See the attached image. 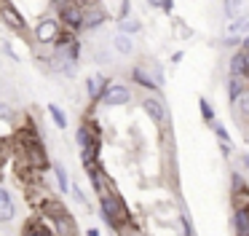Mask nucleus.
Instances as JSON below:
<instances>
[{"instance_id":"obj_1","label":"nucleus","mask_w":249,"mask_h":236,"mask_svg":"<svg viewBox=\"0 0 249 236\" xmlns=\"http://www.w3.org/2000/svg\"><path fill=\"white\" fill-rule=\"evenodd\" d=\"M99 217H102V223L107 225L110 231H115V234H121V231L131 223L129 207H126V201L115 191H107V193L99 196Z\"/></svg>"},{"instance_id":"obj_2","label":"nucleus","mask_w":249,"mask_h":236,"mask_svg":"<svg viewBox=\"0 0 249 236\" xmlns=\"http://www.w3.org/2000/svg\"><path fill=\"white\" fill-rule=\"evenodd\" d=\"M56 19L62 21V27L70 32H81L83 30V3H75V0H67L56 8Z\"/></svg>"},{"instance_id":"obj_3","label":"nucleus","mask_w":249,"mask_h":236,"mask_svg":"<svg viewBox=\"0 0 249 236\" xmlns=\"http://www.w3.org/2000/svg\"><path fill=\"white\" fill-rule=\"evenodd\" d=\"M62 32H65V27H62L59 19H54V16H43V19L35 24V40H38L40 46H51V48H54Z\"/></svg>"},{"instance_id":"obj_4","label":"nucleus","mask_w":249,"mask_h":236,"mask_svg":"<svg viewBox=\"0 0 249 236\" xmlns=\"http://www.w3.org/2000/svg\"><path fill=\"white\" fill-rule=\"evenodd\" d=\"M131 102V89L126 83H110V89L105 91V97H102V105L105 107H124V105H129Z\"/></svg>"},{"instance_id":"obj_5","label":"nucleus","mask_w":249,"mask_h":236,"mask_svg":"<svg viewBox=\"0 0 249 236\" xmlns=\"http://www.w3.org/2000/svg\"><path fill=\"white\" fill-rule=\"evenodd\" d=\"M107 21V8L97 0H91L89 5H83V30H97Z\"/></svg>"},{"instance_id":"obj_6","label":"nucleus","mask_w":249,"mask_h":236,"mask_svg":"<svg viewBox=\"0 0 249 236\" xmlns=\"http://www.w3.org/2000/svg\"><path fill=\"white\" fill-rule=\"evenodd\" d=\"M142 110L147 113V118H150L156 126L169 123V110H166V105H163V99H158V97H145V99H142Z\"/></svg>"},{"instance_id":"obj_7","label":"nucleus","mask_w":249,"mask_h":236,"mask_svg":"<svg viewBox=\"0 0 249 236\" xmlns=\"http://www.w3.org/2000/svg\"><path fill=\"white\" fill-rule=\"evenodd\" d=\"M110 83H113V80H107L105 75H99V73L89 75L86 78V97L91 99V105L94 102H102V97H105V91L110 89Z\"/></svg>"},{"instance_id":"obj_8","label":"nucleus","mask_w":249,"mask_h":236,"mask_svg":"<svg viewBox=\"0 0 249 236\" xmlns=\"http://www.w3.org/2000/svg\"><path fill=\"white\" fill-rule=\"evenodd\" d=\"M19 215V207H17V198L8 188H0V223H14Z\"/></svg>"},{"instance_id":"obj_9","label":"nucleus","mask_w":249,"mask_h":236,"mask_svg":"<svg viewBox=\"0 0 249 236\" xmlns=\"http://www.w3.org/2000/svg\"><path fill=\"white\" fill-rule=\"evenodd\" d=\"M19 236H56V231H54V225H49L43 220V215H38V217H30L22 225V234Z\"/></svg>"},{"instance_id":"obj_10","label":"nucleus","mask_w":249,"mask_h":236,"mask_svg":"<svg viewBox=\"0 0 249 236\" xmlns=\"http://www.w3.org/2000/svg\"><path fill=\"white\" fill-rule=\"evenodd\" d=\"M233 231H236V236H249V201L236 204V209H233Z\"/></svg>"},{"instance_id":"obj_11","label":"nucleus","mask_w":249,"mask_h":236,"mask_svg":"<svg viewBox=\"0 0 249 236\" xmlns=\"http://www.w3.org/2000/svg\"><path fill=\"white\" fill-rule=\"evenodd\" d=\"M3 21H6L11 30H17V32H24V27H27L24 16L17 11V5H14L11 0H3Z\"/></svg>"},{"instance_id":"obj_12","label":"nucleus","mask_w":249,"mask_h":236,"mask_svg":"<svg viewBox=\"0 0 249 236\" xmlns=\"http://www.w3.org/2000/svg\"><path fill=\"white\" fill-rule=\"evenodd\" d=\"M131 80H134L137 86H142V89H147V91H158V89H161V86H158V80L150 75V70H145L142 64L131 67Z\"/></svg>"},{"instance_id":"obj_13","label":"nucleus","mask_w":249,"mask_h":236,"mask_svg":"<svg viewBox=\"0 0 249 236\" xmlns=\"http://www.w3.org/2000/svg\"><path fill=\"white\" fill-rule=\"evenodd\" d=\"M51 169H54V177H56V188H59L62 196H67V193H72V182H70V175H67L65 164H51Z\"/></svg>"},{"instance_id":"obj_14","label":"nucleus","mask_w":249,"mask_h":236,"mask_svg":"<svg viewBox=\"0 0 249 236\" xmlns=\"http://www.w3.org/2000/svg\"><path fill=\"white\" fill-rule=\"evenodd\" d=\"M233 118H236L244 129L249 126V89L244 91V97L236 102V105H233Z\"/></svg>"},{"instance_id":"obj_15","label":"nucleus","mask_w":249,"mask_h":236,"mask_svg":"<svg viewBox=\"0 0 249 236\" xmlns=\"http://www.w3.org/2000/svg\"><path fill=\"white\" fill-rule=\"evenodd\" d=\"M244 91H247V78L231 75V80H228V99H231V105H236V102L241 99Z\"/></svg>"},{"instance_id":"obj_16","label":"nucleus","mask_w":249,"mask_h":236,"mask_svg":"<svg viewBox=\"0 0 249 236\" xmlns=\"http://www.w3.org/2000/svg\"><path fill=\"white\" fill-rule=\"evenodd\" d=\"M113 48L121 57H131V54H134V40H131V35H126V32H118V35H113Z\"/></svg>"},{"instance_id":"obj_17","label":"nucleus","mask_w":249,"mask_h":236,"mask_svg":"<svg viewBox=\"0 0 249 236\" xmlns=\"http://www.w3.org/2000/svg\"><path fill=\"white\" fill-rule=\"evenodd\" d=\"M222 11L228 19H241V14L247 11V0H222Z\"/></svg>"},{"instance_id":"obj_18","label":"nucleus","mask_w":249,"mask_h":236,"mask_svg":"<svg viewBox=\"0 0 249 236\" xmlns=\"http://www.w3.org/2000/svg\"><path fill=\"white\" fill-rule=\"evenodd\" d=\"M231 188H233V193L249 198V185H247V180L241 177V172H231Z\"/></svg>"},{"instance_id":"obj_19","label":"nucleus","mask_w":249,"mask_h":236,"mask_svg":"<svg viewBox=\"0 0 249 236\" xmlns=\"http://www.w3.org/2000/svg\"><path fill=\"white\" fill-rule=\"evenodd\" d=\"M198 110H201V118H204L206 123H214L217 121V116H214V107H212V102L206 99V97H198Z\"/></svg>"},{"instance_id":"obj_20","label":"nucleus","mask_w":249,"mask_h":236,"mask_svg":"<svg viewBox=\"0 0 249 236\" xmlns=\"http://www.w3.org/2000/svg\"><path fill=\"white\" fill-rule=\"evenodd\" d=\"M140 30H142V21L134 19V16H129V19H121V21H118V32H126V35H137Z\"/></svg>"},{"instance_id":"obj_21","label":"nucleus","mask_w":249,"mask_h":236,"mask_svg":"<svg viewBox=\"0 0 249 236\" xmlns=\"http://www.w3.org/2000/svg\"><path fill=\"white\" fill-rule=\"evenodd\" d=\"M49 116H51V121L56 123V129H67V116L59 105H49Z\"/></svg>"},{"instance_id":"obj_22","label":"nucleus","mask_w":249,"mask_h":236,"mask_svg":"<svg viewBox=\"0 0 249 236\" xmlns=\"http://www.w3.org/2000/svg\"><path fill=\"white\" fill-rule=\"evenodd\" d=\"M212 129H214V134H217V139H220V142H228V145H231V134H228V129L222 126L220 121L212 123Z\"/></svg>"},{"instance_id":"obj_23","label":"nucleus","mask_w":249,"mask_h":236,"mask_svg":"<svg viewBox=\"0 0 249 236\" xmlns=\"http://www.w3.org/2000/svg\"><path fill=\"white\" fill-rule=\"evenodd\" d=\"M72 198H75L81 207H89V198H86V193H83L81 185H72Z\"/></svg>"},{"instance_id":"obj_24","label":"nucleus","mask_w":249,"mask_h":236,"mask_svg":"<svg viewBox=\"0 0 249 236\" xmlns=\"http://www.w3.org/2000/svg\"><path fill=\"white\" fill-rule=\"evenodd\" d=\"M179 225H182V236H196V228L190 225L188 215H179Z\"/></svg>"},{"instance_id":"obj_25","label":"nucleus","mask_w":249,"mask_h":236,"mask_svg":"<svg viewBox=\"0 0 249 236\" xmlns=\"http://www.w3.org/2000/svg\"><path fill=\"white\" fill-rule=\"evenodd\" d=\"M131 14V0H121V11H118V21L121 19H129Z\"/></svg>"},{"instance_id":"obj_26","label":"nucleus","mask_w":249,"mask_h":236,"mask_svg":"<svg viewBox=\"0 0 249 236\" xmlns=\"http://www.w3.org/2000/svg\"><path fill=\"white\" fill-rule=\"evenodd\" d=\"M147 70H150V75H153V78L158 80V86H163V70L158 67V64H150V67H147Z\"/></svg>"},{"instance_id":"obj_27","label":"nucleus","mask_w":249,"mask_h":236,"mask_svg":"<svg viewBox=\"0 0 249 236\" xmlns=\"http://www.w3.org/2000/svg\"><path fill=\"white\" fill-rule=\"evenodd\" d=\"M238 164H241V169L244 172H249V150H244V153H238Z\"/></svg>"},{"instance_id":"obj_28","label":"nucleus","mask_w":249,"mask_h":236,"mask_svg":"<svg viewBox=\"0 0 249 236\" xmlns=\"http://www.w3.org/2000/svg\"><path fill=\"white\" fill-rule=\"evenodd\" d=\"M3 51H6V54H8V57H11V59H14V62H19V57H17V51H14V48H11V43H8V40H3Z\"/></svg>"},{"instance_id":"obj_29","label":"nucleus","mask_w":249,"mask_h":236,"mask_svg":"<svg viewBox=\"0 0 249 236\" xmlns=\"http://www.w3.org/2000/svg\"><path fill=\"white\" fill-rule=\"evenodd\" d=\"M161 11H163V14H172V11H174V0H163Z\"/></svg>"},{"instance_id":"obj_30","label":"nucleus","mask_w":249,"mask_h":236,"mask_svg":"<svg viewBox=\"0 0 249 236\" xmlns=\"http://www.w3.org/2000/svg\"><path fill=\"white\" fill-rule=\"evenodd\" d=\"M182 59H185V51H174V54H172V62H174V64H179Z\"/></svg>"},{"instance_id":"obj_31","label":"nucleus","mask_w":249,"mask_h":236,"mask_svg":"<svg viewBox=\"0 0 249 236\" xmlns=\"http://www.w3.org/2000/svg\"><path fill=\"white\" fill-rule=\"evenodd\" d=\"M220 153L228 158V156H231V145H228V142H220Z\"/></svg>"},{"instance_id":"obj_32","label":"nucleus","mask_w":249,"mask_h":236,"mask_svg":"<svg viewBox=\"0 0 249 236\" xmlns=\"http://www.w3.org/2000/svg\"><path fill=\"white\" fill-rule=\"evenodd\" d=\"M147 5H150V8H161L163 0H147Z\"/></svg>"},{"instance_id":"obj_33","label":"nucleus","mask_w":249,"mask_h":236,"mask_svg":"<svg viewBox=\"0 0 249 236\" xmlns=\"http://www.w3.org/2000/svg\"><path fill=\"white\" fill-rule=\"evenodd\" d=\"M86 236H102V234H99L97 228H89V231H86Z\"/></svg>"}]
</instances>
